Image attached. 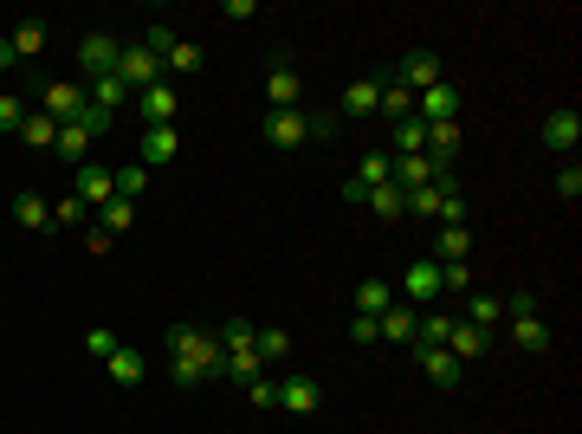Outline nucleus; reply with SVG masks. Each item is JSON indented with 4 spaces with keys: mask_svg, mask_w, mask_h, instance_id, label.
I'll return each instance as SVG.
<instances>
[{
    "mask_svg": "<svg viewBox=\"0 0 582 434\" xmlns=\"http://www.w3.org/2000/svg\"><path fill=\"white\" fill-rule=\"evenodd\" d=\"M162 350H169V357H188V363H207V376H214V363H220V344L207 331H194V324H169V331H162Z\"/></svg>",
    "mask_w": 582,
    "mask_h": 434,
    "instance_id": "f257e3e1",
    "label": "nucleus"
},
{
    "mask_svg": "<svg viewBox=\"0 0 582 434\" xmlns=\"http://www.w3.org/2000/svg\"><path fill=\"white\" fill-rule=\"evenodd\" d=\"M460 111H466V98H460L453 78H440V85H427L421 98H414V117H421V124H460Z\"/></svg>",
    "mask_w": 582,
    "mask_h": 434,
    "instance_id": "f03ea898",
    "label": "nucleus"
},
{
    "mask_svg": "<svg viewBox=\"0 0 582 434\" xmlns=\"http://www.w3.org/2000/svg\"><path fill=\"white\" fill-rule=\"evenodd\" d=\"M39 111H46L52 124H72V117L85 111V85H78V78H52V85H39Z\"/></svg>",
    "mask_w": 582,
    "mask_h": 434,
    "instance_id": "7ed1b4c3",
    "label": "nucleus"
},
{
    "mask_svg": "<svg viewBox=\"0 0 582 434\" xmlns=\"http://www.w3.org/2000/svg\"><path fill=\"white\" fill-rule=\"evenodd\" d=\"M395 298H401V305H414V311H427L440 298V260H414L408 273H401V292Z\"/></svg>",
    "mask_w": 582,
    "mask_h": 434,
    "instance_id": "20e7f679",
    "label": "nucleus"
},
{
    "mask_svg": "<svg viewBox=\"0 0 582 434\" xmlns=\"http://www.w3.org/2000/svg\"><path fill=\"white\" fill-rule=\"evenodd\" d=\"M460 143H466L460 124H427V149H421V156L434 162V175H453V169H460Z\"/></svg>",
    "mask_w": 582,
    "mask_h": 434,
    "instance_id": "39448f33",
    "label": "nucleus"
},
{
    "mask_svg": "<svg viewBox=\"0 0 582 434\" xmlns=\"http://www.w3.org/2000/svg\"><path fill=\"white\" fill-rule=\"evenodd\" d=\"M72 195L85 201V208H110L117 201V169H104V162H85V169H72Z\"/></svg>",
    "mask_w": 582,
    "mask_h": 434,
    "instance_id": "423d86ee",
    "label": "nucleus"
},
{
    "mask_svg": "<svg viewBox=\"0 0 582 434\" xmlns=\"http://www.w3.org/2000/svg\"><path fill=\"white\" fill-rule=\"evenodd\" d=\"M117 59H123V39L117 33H85V39H78V65H85L91 78H110V72H117Z\"/></svg>",
    "mask_w": 582,
    "mask_h": 434,
    "instance_id": "0eeeda50",
    "label": "nucleus"
},
{
    "mask_svg": "<svg viewBox=\"0 0 582 434\" xmlns=\"http://www.w3.org/2000/svg\"><path fill=\"white\" fill-rule=\"evenodd\" d=\"M136 111H143V124H149V130H162V124H175V117H182V91L162 78V85L136 91Z\"/></svg>",
    "mask_w": 582,
    "mask_h": 434,
    "instance_id": "6e6552de",
    "label": "nucleus"
},
{
    "mask_svg": "<svg viewBox=\"0 0 582 434\" xmlns=\"http://www.w3.org/2000/svg\"><path fill=\"white\" fill-rule=\"evenodd\" d=\"M259 137H266L272 149H298V143H311V117L304 111H266Z\"/></svg>",
    "mask_w": 582,
    "mask_h": 434,
    "instance_id": "1a4fd4ad",
    "label": "nucleus"
},
{
    "mask_svg": "<svg viewBox=\"0 0 582 434\" xmlns=\"http://www.w3.org/2000/svg\"><path fill=\"white\" fill-rule=\"evenodd\" d=\"M440 78H447V72H440V59H434V52H427V46H414L408 59L395 65V85H401V91H414V98H421L427 85H440Z\"/></svg>",
    "mask_w": 582,
    "mask_h": 434,
    "instance_id": "9d476101",
    "label": "nucleus"
},
{
    "mask_svg": "<svg viewBox=\"0 0 582 434\" xmlns=\"http://www.w3.org/2000/svg\"><path fill=\"white\" fill-rule=\"evenodd\" d=\"M376 111H382V78H356V85L343 91V104H337L343 124H369Z\"/></svg>",
    "mask_w": 582,
    "mask_h": 434,
    "instance_id": "9b49d317",
    "label": "nucleus"
},
{
    "mask_svg": "<svg viewBox=\"0 0 582 434\" xmlns=\"http://www.w3.org/2000/svg\"><path fill=\"white\" fill-rule=\"evenodd\" d=\"M414 370H421L434 389H460L466 383V363L453 357V350H414Z\"/></svg>",
    "mask_w": 582,
    "mask_h": 434,
    "instance_id": "f8f14e48",
    "label": "nucleus"
},
{
    "mask_svg": "<svg viewBox=\"0 0 582 434\" xmlns=\"http://www.w3.org/2000/svg\"><path fill=\"white\" fill-rule=\"evenodd\" d=\"M576 143H582V117L570 111V104H563V111H550V117H544V149L570 162V156H576Z\"/></svg>",
    "mask_w": 582,
    "mask_h": 434,
    "instance_id": "ddd939ff",
    "label": "nucleus"
},
{
    "mask_svg": "<svg viewBox=\"0 0 582 434\" xmlns=\"http://www.w3.org/2000/svg\"><path fill=\"white\" fill-rule=\"evenodd\" d=\"M117 78H123L130 91H149V85H162V59H156V52H143V46H123Z\"/></svg>",
    "mask_w": 582,
    "mask_h": 434,
    "instance_id": "4468645a",
    "label": "nucleus"
},
{
    "mask_svg": "<svg viewBox=\"0 0 582 434\" xmlns=\"http://www.w3.org/2000/svg\"><path fill=\"white\" fill-rule=\"evenodd\" d=\"M279 409L304 422V415H317V409H324V389H317L311 376H285V383H279Z\"/></svg>",
    "mask_w": 582,
    "mask_h": 434,
    "instance_id": "2eb2a0df",
    "label": "nucleus"
},
{
    "mask_svg": "<svg viewBox=\"0 0 582 434\" xmlns=\"http://www.w3.org/2000/svg\"><path fill=\"white\" fill-rule=\"evenodd\" d=\"M298 98H304V78L291 72V59H272V78H266V104H272V111H298Z\"/></svg>",
    "mask_w": 582,
    "mask_h": 434,
    "instance_id": "dca6fc26",
    "label": "nucleus"
},
{
    "mask_svg": "<svg viewBox=\"0 0 582 434\" xmlns=\"http://www.w3.org/2000/svg\"><path fill=\"white\" fill-rule=\"evenodd\" d=\"M175 156H182V137H175V124L143 130V169H149V175H156V169H169Z\"/></svg>",
    "mask_w": 582,
    "mask_h": 434,
    "instance_id": "f3484780",
    "label": "nucleus"
},
{
    "mask_svg": "<svg viewBox=\"0 0 582 434\" xmlns=\"http://www.w3.org/2000/svg\"><path fill=\"white\" fill-rule=\"evenodd\" d=\"M110 370V383H123V389H136L149 376V350H136V344H117V357L104 363Z\"/></svg>",
    "mask_w": 582,
    "mask_h": 434,
    "instance_id": "a211bd4d",
    "label": "nucleus"
},
{
    "mask_svg": "<svg viewBox=\"0 0 582 434\" xmlns=\"http://www.w3.org/2000/svg\"><path fill=\"white\" fill-rule=\"evenodd\" d=\"M13 221L33 227V234H52V201L33 195V188H20V195H13Z\"/></svg>",
    "mask_w": 582,
    "mask_h": 434,
    "instance_id": "6ab92c4d",
    "label": "nucleus"
},
{
    "mask_svg": "<svg viewBox=\"0 0 582 434\" xmlns=\"http://www.w3.org/2000/svg\"><path fill=\"white\" fill-rule=\"evenodd\" d=\"M414 318H421V311H414V305H401V298H395V305H388L382 318H376L382 344H414Z\"/></svg>",
    "mask_w": 582,
    "mask_h": 434,
    "instance_id": "aec40b11",
    "label": "nucleus"
},
{
    "mask_svg": "<svg viewBox=\"0 0 582 434\" xmlns=\"http://www.w3.org/2000/svg\"><path fill=\"white\" fill-rule=\"evenodd\" d=\"M447 350H453L460 363H473V357H485V350H492V331H479V324L453 318V337H447Z\"/></svg>",
    "mask_w": 582,
    "mask_h": 434,
    "instance_id": "412c9836",
    "label": "nucleus"
},
{
    "mask_svg": "<svg viewBox=\"0 0 582 434\" xmlns=\"http://www.w3.org/2000/svg\"><path fill=\"white\" fill-rule=\"evenodd\" d=\"M85 98L97 104V111H110V117H117L123 104H130V85H123V78L110 72V78H91V85H85Z\"/></svg>",
    "mask_w": 582,
    "mask_h": 434,
    "instance_id": "4be33fe9",
    "label": "nucleus"
},
{
    "mask_svg": "<svg viewBox=\"0 0 582 434\" xmlns=\"http://www.w3.org/2000/svg\"><path fill=\"white\" fill-rule=\"evenodd\" d=\"M388 182L408 195V188H427V182H440V175H434V162H427V156H395V175H388Z\"/></svg>",
    "mask_w": 582,
    "mask_h": 434,
    "instance_id": "5701e85b",
    "label": "nucleus"
},
{
    "mask_svg": "<svg viewBox=\"0 0 582 434\" xmlns=\"http://www.w3.org/2000/svg\"><path fill=\"white\" fill-rule=\"evenodd\" d=\"M466 324H479V331H498V324H505V298L466 292Z\"/></svg>",
    "mask_w": 582,
    "mask_h": 434,
    "instance_id": "b1692460",
    "label": "nucleus"
},
{
    "mask_svg": "<svg viewBox=\"0 0 582 434\" xmlns=\"http://www.w3.org/2000/svg\"><path fill=\"white\" fill-rule=\"evenodd\" d=\"M427 149V124L408 117V124H388V156H421Z\"/></svg>",
    "mask_w": 582,
    "mask_h": 434,
    "instance_id": "393cba45",
    "label": "nucleus"
},
{
    "mask_svg": "<svg viewBox=\"0 0 582 434\" xmlns=\"http://www.w3.org/2000/svg\"><path fill=\"white\" fill-rule=\"evenodd\" d=\"M505 324H511L505 337H511L518 350H531V357H537V350H550V324H544V318H505Z\"/></svg>",
    "mask_w": 582,
    "mask_h": 434,
    "instance_id": "a878e982",
    "label": "nucleus"
},
{
    "mask_svg": "<svg viewBox=\"0 0 582 434\" xmlns=\"http://www.w3.org/2000/svg\"><path fill=\"white\" fill-rule=\"evenodd\" d=\"M466 253H473V227H440V240H434V260H440V266H460Z\"/></svg>",
    "mask_w": 582,
    "mask_h": 434,
    "instance_id": "bb28decb",
    "label": "nucleus"
},
{
    "mask_svg": "<svg viewBox=\"0 0 582 434\" xmlns=\"http://www.w3.org/2000/svg\"><path fill=\"white\" fill-rule=\"evenodd\" d=\"M52 156L72 162V169H85V162H91V137H85L78 124H59V143H52Z\"/></svg>",
    "mask_w": 582,
    "mask_h": 434,
    "instance_id": "cd10ccee",
    "label": "nucleus"
},
{
    "mask_svg": "<svg viewBox=\"0 0 582 434\" xmlns=\"http://www.w3.org/2000/svg\"><path fill=\"white\" fill-rule=\"evenodd\" d=\"M20 143H26V149H39V156H46V149L59 143V124H52L46 111H26V124H20Z\"/></svg>",
    "mask_w": 582,
    "mask_h": 434,
    "instance_id": "c85d7f7f",
    "label": "nucleus"
},
{
    "mask_svg": "<svg viewBox=\"0 0 582 434\" xmlns=\"http://www.w3.org/2000/svg\"><path fill=\"white\" fill-rule=\"evenodd\" d=\"M388 305H395V286H388V279H363V286H356V311H363V318H382Z\"/></svg>",
    "mask_w": 582,
    "mask_h": 434,
    "instance_id": "c756f323",
    "label": "nucleus"
},
{
    "mask_svg": "<svg viewBox=\"0 0 582 434\" xmlns=\"http://www.w3.org/2000/svg\"><path fill=\"white\" fill-rule=\"evenodd\" d=\"M376 117H388V124H408V117H414V91H401L395 78H382V111Z\"/></svg>",
    "mask_w": 582,
    "mask_h": 434,
    "instance_id": "7c9ffc66",
    "label": "nucleus"
},
{
    "mask_svg": "<svg viewBox=\"0 0 582 434\" xmlns=\"http://www.w3.org/2000/svg\"><path fill=\"white\" fill-rule=\"evenodd\" d=\"M7 39H13V52H20V59H39V52H46V26H39V20H20Z\"/></svg>",
    "mask_w": 582,
    "mask_h": 434,
    "instance_id": "2f4dec72",
    "label": "nucleus"
},
{
    "mask_svg": "<svg viewBox=\"0 0 582 434\" xmlns=\"http://www.w3.org/2000/svg\"><path fill=\"white\" fill-rule=\"evenodd\" d=\"M369 208H376L382 221H401V214H408V195H401L395 182H382V188H369Z\"/></svg>",
    "mask_w": 582,
    "mask_h": 434,
    "instance_id": "473e14b6",
    "label": "nucleus"
},
{
    "mask_svg": "<svg viewBox=\"0 0 582 434\" xmlns=\"http://www.w3.org/2000/svg\"><path fill=\"white\" fill-rule=\"evenodd\" d=\"M388 175H395V156H388V149H376V156H363V169H356L350 182H363V188H382Z\"/></svg>",
    "mask_w": 582,
    "mask_h": 434,
    "instance_id": "72a5a7b5",
    "label": "nucleus"
},
{
    "mask_svg": "<svg viewBox=\"0 0 582 434\" xmlns=\"http://www.w3.org/2000/svg\"><path fill=\"white\" fill-rule=\"evenodd\" d=\"M253 337H259V324L227 318V324H220V337H214V344H220V350H253Z\"/></svg>",
    "mask_w": 582,
    "mask_h": 434,
    "instance_id": "f704fd0d",
    "label": "nucleus"
},
{
    "mask_svg": "<svg viewBox=\"0 0 582 434\" xmlns=\"http://www.w3.org/2000/svg\"><path fill=\"white\" fill-rule=\"evenodd\" d=\"M169 383H175V389H201V383H214V376H207V363H188V357H169Z\"/></svg>",
    "mask_w": 582,
    "mask_h": 434,
    "instance_id": "c9c22d12",
    "label": "nucleus"
},
{
    "mask_svg": "<svg viewBox=\"0 0 582 434\" xmlns=\"http://www.w3.org/2000/svg\"><path fill=\"white\" fill-rule=\"evenodd\" d=\"M253 350H259V363H285L291 357V331H259Z\"/></svg>",
    "mask_w": 582,
    "mask_h": 434,
    "instance_id": "e433bc0d",
    "label": "nucleus"
},
{
    "mask_svg": "<svg viewBox=\"0 0 582 434\" xmlns=\"http://www.w3.org/2000/svg\"><path fill=\"white\" fill-rule=\"evenodd\" d=\"M408 214L414 221H440V188L427 182V188H408Z\"/></svg>",
    "mask_w": 582,
    "mask_h": 434,
    "instance_id": "4c0bfd02",
    "label": "nucleus"
},
{
    "mask_svg": "<svg viewBox=\"0 0 582 434\" xmlns=\"http://www.w3.org/2000/svg\"><path fill=\"white\" fill-rule=\"evenodd\" d=\"M557 201H570V208L582 201V162H576V156L557 162Z\"/></svg>",
    "mask_w": 582,
    "mask_h": 434,
    "instance_id": "58836bf2",
    "label": "nucleus"
},
{
    "mask_svg": "<svg viewBox=\"0 0 582 434\" xmlns=\"http://www.w3.org/2000/svg\"><path fill=\"white\" fill-rule=\"evenodd\" d=\"M162 72H201V46H194V39H175V52L162 59Z\"/></svg>",
    "mask_w": 582,
    "mask_h": 434,
    "instance_id": "ea45409f",
    "label": "nucleus"
},
{
    "mask_svg": "<svg viewBox=\"0 0 582 434\" xmlns=\"http://www.w3.org/2000/svg\"><path fill=\"white\" fill-rule=\"evenodd\" d=\"M123 227H136V201H123V195H117V201H110V208H104V234L117 240Z\"/></svg>",
    "mask_w": 582,
    "mask_h": 434,
    "instance_id": "a19ab883",
    "label": "nucleus"
},
{
    "mask_svg": "<svg viewBox=\"0 0 582 434\" xmlns=\"http://www.w3.org/2000/svg\"><path fill=\"white\" fill-rule=\"evenodd\" d=\"M143 52H156V59H169V52H175V26H169V20H156V26H149V33H143Z\"/></svg>",
    "mask_w": 582,
    "mask_h": 434,
    "instance_id": "79ce46f5",
    "label": "nucleus"
},
{
    "mask_svg": "<svg viewBox=\"0 0 582 434\" xmlns=\"http://www.w3.org/2000/svg\"><path fill=\"white\" fill-rule=\"evenodd\" d=\"M143 188H149V169H143V162H130V169H117V195H123V201H136V195H143Z\"/></svg>",
    "mask_w": 582,
    "mask_h": 434,
    "instance_id": "37998d69",
    "label": "nucleus"
},
{
    "mask_svg": "<svg viewBox=\"0 0 582 434\" xmlns=\"http://www.w3.org/2000/svg\"><path fill=\"white\" fill-rule=\"evenodd\" d=\"M117 344H123L117 331H85V357H97V363H110V357H117Z\"/></svg>",
    "mask_w": 582,
    "mask_h": 434,
    "instance_id": "c03bdc74",
    "label": "nucleus"
},
{
    "mask_svg": "<svg viewBox=\"0 0 582 434\" xmlns=\"http://www.w3.org/2000/svg\"><path fill=\"white\" fill-rule=\"evenodd\" d=\"M72 124H78V130H85V137L97 143V137H104V130H110V111H97V104L85 98V111H78V117H72Z\"/></svg>",
    "mask_w": 582,
    "mask_h": 434,
    "instance_id": "a18cd8bd",
    "label": "nucleus"
},
{
    "mask_svg": "<svg viewBox=\"0 0 582 434\" xmlns=\"http://www.w3.org/2000/svg\"><path fill=\"white\" fill-rule=\"evenodd\" d=\"M440 292H460L466 298V292H473V266H466V260L460 266H440Z\"/></svg>",
    "mask_w": 582,
    "mask_h": 434,
    "instance_id": "49530a36",
    "label": "nucleus"
},
{
    "mask_svg": "<svg viewBox=\"0 0 582 434\" xmlns=\"http://www.w3.org/2000/svg\"><path fill=\"white\" fill-rule=\"evenodd\" d=\"M246 402H253V409H279V383L253 376V383H246Z\"/></svg>",
    "mask_w": 582,
    "mask_h": 434,
    "instance_id": "de8ad7c7",
    "label": "nucleus"
},
{
    "mask_svg": "<svg viewBox=\"0 0 582 434\" xmlns=\"http://www.w3.org/2000/svg\"><path fill=\"white\" fill-rule=\"evenodd\" d=\"M350 344H382V331H376V318H363V311H356V318H350Z\"/></svg>",
    "mask_w": 582,
    "mask_h": 434,
    "instance_id": "09e8293b",
    "label": "nucleus"
},
{
    "mask_svg": "<svg viewBox=\"0 0 582 434\" xmlns=\"http://www.w3.org/2000/svg\"><path fill=\"white\" fill-rule=\"evenodd\" d=\"M20 124H26V104L20 98H0V130H13V137H20Z\"/></svg>",
    "mask_w": 582,
    "mask_h": 434,
    "instance_id": "8fccbe9b",
    "label": "nucleus"
},
{
    "mask_svg": "<svg viewBox=\"0 0 582 434\" xmlns=\"http://www.w3.org/2000/svg\"><path fill=\"white\" fill-rule=\"evenodd\" d=\"M52 221H59V227H78V221H85V201H78V195H65L59 208H52Z\"/></svg>",
    "mask_w": 582,
    "mask_h": 434,
    "instance_id": "3c124183",
    "label": "nucleus"
},
{
    "mask_svg": "<svg viewBox=\"0 0 582 434\" xmlns=\"http://www.w3.org/2000/svg\"><path fill=\"white\" fill-rule=\"evenodd\" d=\"M304 117H311V137H337V130H343L337 111H304Z\"/></svg>",
    "mask_w": 582,
    "mask_h": 434,
    "instance_id": "603ef678",
    "label": "nucleus"
},
{
    "mask_svg": "<svg viewBox=\"0 0 582 434\" xmlns=\"http://www.w3.org/2000/svg\"><path fill=\"white\" fill-rule=\"evenodd\" d=\"M505 318H537V292H511L505 298Z\"/></svg>",
    "mask_w": 582,
    "mask_h": 434,
    "instance_id": "864d4df0",
    "label": "nucleus"
},
{
    "mask_svg": "<svg viewBox=\"0 0 582 434\" xmlns=\"http://www.w3.org/2000/svg\"><path fill=\"white\" fill-rule=\"evenodd\" d=\"M20 65V52H13V39H0V72H13Z\"/></svg>",
    "mask_w": 582,
    "mask_h": 434,
    "instance_id": "5fc2aeb1",
    "label": "nucleus"
}]
</instances>
